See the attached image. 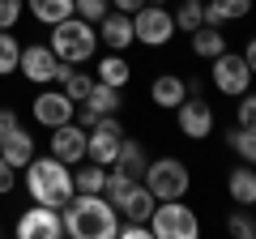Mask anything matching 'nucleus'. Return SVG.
<instances>
[{
	"instance_id": "f704fd0d",
	"label": "nucleus",
	"mask_w": 256,
	"mask_h": 239,
	"mask_svg": "<svg viewBox=\"0 0 256 239\" xmlns=\"http://www.w3.org/2000/svg\"><path fill=\"white\" fill-rule=\"evenodd\" d=\"M13 184H18V166L0 158V196H9V192H13Z\"/></svg>"
},
{
	"instance_id": "bb28decb",
	"label": "nucleus",
	"mask_w": 256,
	"mask_h": 239,
	"mask_svg": "<svg viewBox=\"0 0 256 239\" xmlns=\"http://www.w3.org/2000/svg\"><path fill=\"white\" fill-rule=\"evenodd\" d=\"M18 60H22V43L13 38V30H0V77L18 73Z\"/></svg>"
},
{
	"instance_id": "9b49d317",
	"label": "nucleus",
	"mask_w": 256,
	"mask_h": 239,
	"mask_svg": "<svg viewBox=\"0 0 256 239\" xmlns=\"http://www.w3.org/2000/svg\"><path fill=\"white\" fill-rule=\"evenodd\" d=\"M18 235H22V239H60V235H64L60 210L34 201V210H26V214L18 218Z\"/></svg>"
},
{
	"instance_id": "393cba45",
	"label": "nucleus",
	"mask_w": 256,
	"mask_h": 239,
	"mask_svg": "<svg viewBox=\"0 0 256 239\" xmlns=\"http://www.w3.org/2000/svg\"><path fill=\"white\" fill-rule=\"evenodd\" d=\"M226 146L239 154V162H252V166H256V128H244V124H235V128L226 132Z\"/></svg>"
},
{
	"instance_id": "412c9836",
	"label": "nucleus",
	"mask_w": 256,
	"mask_h": 239,
	"mask_svg": "<svg viewBox=\"0 0 256 239\" xmlns=\"http://www.w3.org/2000/svg\"><path fill=\"white\" fill-rule=\"evenodd\" d=\"M128 77H132V68H128V60H124L120 52H111V56H102V60H98V82H102V86H116V90H124Z\"/></svg>"
},
{
	"instance_id": "b1692460",
	"label": "nucleus",
	"mask_w": 256,
	"mask_h": 239,
	"mask_svg": "<svg viewBox=\"0 0 256 239\" xmlns=\"http://www.w3.org/2000/svg\"><path fill=\"white\" fill-rule=\"evenodd\" d=\"M90 86H94V77H90V73H77V64H64V68H60V90L68 94L73 102H86Z\"/></svg>"
},
{
	"instance_id": "ddd939ff",
	"label": "nucleus",
	"mask_w": 256,
	"mask_h": 239,
	"mask_svg": "<svg viewBox=\"0 0 256 239\" xmlns=\"http://www.w3.org/2000/svg\"><path fill=\"white\" fill-rule=\"evenodd\" d=\"M86 137H90V128H82L77 120H68V124H60V128H52V154L60 158V162L77 166L86 158Z\"/></svg>"
},
{
	"instance_id": "20e7f679",
	"label": "nucleus",
	"mask_w": 256,
	"mask_h": 239,
	"mask_svg": "<svg viewBox=\"0 0 256 239\" xmlns=\"http://www.w3.org/2000/svg\"><path fill=\"white\" fill-rule=\"evenodd\" d=\"M150 235L154 239H196L201 235V222H196V210H188L180 201H158L154 214H150Z\"/></svg>"
},
{
	"instance_id": "a211bd4d",
	"label": "nucleus",
	"mask_w": 256,
	"mask_h": 239,
	"mask_svg": "<svg viewBox=\"0 0 256 239\" xmlns=\"http://www.w3.org/2000/svg\"><path fill=\"white\" fill-rule=\"evenodd\" d=\"M0 158H4V162H13L18 171H26V162L34 158V137H30L26 128H13V132H4V146H0Z\"/></svg>"
},
{
	"instance_id": "473e14b6",
	"label": "nucleus",
	"mask_w": 256,
	"mask_h": 239,
	"mask_svg": "<svg viewBox=\"0 0 256 239\" xmlns=\"http://www.w3.org/2000/svg\"><path fill=\"white\" fill-rule=\"evenodd\" d=\"M214 4L222 9V18H226V22H239V18L252 13V0H214Z\"/></svg>"
},
{
	"instance_id": "f3484780",
	"label": "nucleus",
	"mask_w": 256,
	"mask_h": 239,
	"mask_svg": "<svg viewBox=\"0 0 256 239\" xmlns=\"http://www.w3.org/2000/svg\"><path fill=\"white\" fill-rule=\"evenodd\" d=\"M146 166H150V162H146V146L124 137V146H120V154H116V162H111V171L128 175V180H146Z\"/></svg>"
},
{
	"instance_id": "cd10ccee",
	"label": "nucleus",
	"mask_w": 256,
	"mask_h": 239,
	"mask_svg": "<svg viewBox=\"0 0 256 239\" xmlns=\"http://www.w3.org/2000/svg\"><path fill=\"white\" fill-rule=\"evenodd\" d=\"M226 230H230L235 239H252V235H256L252 205H235V210H230V218H226Z\"/></svg>"
},
{
	"instance_id": "7c9ffc66",
	"label": "nucleus",
	"mask_w": 256,
	"mask_h": 239,
	"mask_svg": "<svg viewBox=\"0 0 256 239\" xmlns=\"http://www.w3.org/2000/svg\"><path fill=\"white\" fill-rule=\"evenodd\" d=\"M22 9H26V0H0V30H13V26H18Z\"/></svg>"
},
{
	"instance_id": "423d86ee",
	"label": "nucleus",
	"mask_w": 256,
	"mask_h": 239,
	"mask_svg": "<svg viewBox=\"0 0 256 239\" xmlns=\"http://www.w3.org/2000/svg\"><path fill=\"white\" fill-rule=\"evenodd\" d=\"M175 34V18L171 9H162V4H141L137 13H132V38L146 47H162L166 38Z\"/></svg>"
},
{
	"instance_id": "1a4fd4ad",
	"label": "nucleus",
	"mask_w": 256,
	"mask_h": 239,
	"mask_svg": "<svg viewBox=\"0 0 256 239\" xmlns=\"http://www.w3.org/2000/svg\"><path fill=\"white\" fill-rule=\"evenodd\" d=\"M18 68H22V77H30L34 86H52V82H60V56L52 52V47H43V43H34V47H22V60H18Z\"/></svg>"
},
{
	"instance_id": "c85d7f7f",
	"label": "nucleus",
	"mask_w": 256,
	"mask_h": 239,
	"mask_svg": "<svg viewBox=\"0 0 256 239\" xmlns=\"http://www.w3.org/2000/svg\"><path fill=\"white\" fill-rule=\"evenodd\" d=\"M171 18H175V30L192 34V30L201 26V0H188V4H180V13H171Z\"/></svg>"
},
{
	"instance_id": "c9c22d12",
	"label": "nucleus",
	"mask_w": 256,
	"mask_h": 239,
	"mask_svg": "<svg viewBox=\"0 0 256 239\" xmlns=\"http://www.w3.org/2000/svg\"><path fill=\"white\" fill-rule=\"evenodd\" d=\"M13 128H22L18 111H13V107H0V137H4V132H13Z\"/></svg>"
},
{
	"instance_id": "72a5a7b5",
	"label": "nucleus",
	"mask_w": 256,
	"mask_h": 239,
	"mask_svg": "<svg viewBox=\"0 0 256 239\" xmlns=\"http://www.w3.org/2000/svg\"><path fill=\"white\" fill-rule=\"evenodd\" d=\"M116 235H124V239H154L150 235V222H137V218H128V226H120Z\"/></svg>"
},
{
	"instance_id": "2f4dec72",
	"label": "nucleus",
	"mask_w": 256,
	"mask_h": 239,
	"mask_svg": "<svg viewBox=\"0 0 256 239\" xmlns=\"http://www.w3.org/2000/svg\"><path fill=\"white\" fill-rule=\"evenodd\" d=\"M235 120H239V124H244V128H256V94H239Z\"/></svg>"
},
{
	"instance_id": "6ab92c4d",
	"label": "nucleus",
	"mask_w": 256,
	"mask_h": 239,
	"mask_svg": "<svg viewBox=\"0 0 256 239\" xmlns=\"http://www.w3.org/2000/svg\"><path fill=\"white\" fill-rule=\"evenodd\" d=\"M154 205H158V196L150 192L146 184H132V192H128L124 201H120V214H128V218H137V222H150Z\"/></svg>"
},
{
	"instance_id": "c756f323",
	"label": "nucleus",
	"mask_w": 256,
	"mask_h": 239,
	"mask_svg": "<svg viewBox=\"0 0 256 239\" xmlns=\"http://www.w3.org/2000/svg\"><path fill=\"white\" fill-rule=\"evenodd\" d=\"M73 9H77V18H82V22H90V26H94V22L107 18L111 0H73Z\"/></svg>"
},
{
	"instance_id": "5701e85b",
	"label": "nucleus",
	"mask_w": 256,
	"mask_h": 239,
	"mask_svg": "<svg viewBox=\"0 0 256 239\" xmlns=\"http://www.w3.org/2000/svg\"><path fill=\"white\" fill-rule=\"evenodd\" d=\"M86 107H90L94 116H116V107H120V90H116V86L94 82L90 94H86Z\"/></svg>"
},
{
	"instance_id": "dca6fc26",
	"label": "nucleus",
	"mask_w": 256,
	"mask_h": 239,
	"mask_svg": "<svg viewBox=\"0 0 256 239\" xmlns=\"http://www.w3.org/2000/svg\"><path fill=\"white\" fill-rule=\"evenodd\" d=\"M226 192L235 205H256V166L252 162H239L226 175Z\"/></svg>"
},
{
	"instance_id": "e433bc0d",
	"label": "nucleus",
	"mask_w": 256,
	"mask_h": 239,
	"mask_svg": "<svg viewBox=\"0 0 256 239\" xmlns=\"http://www.w3.org/2000/svg\"><path fill=\"white\" fill-rule=\"evenodd\" d=\"M239 56H244V60H248V68H252V77H256V38H248V47H244V52H239Z\"/></svg>"
},
{
	"instance_id": "2eb2a0df",
	"label": "nucleus",
	"mask_w": 256,
	"mask_h": 239,
	"mask_svg": "<svg viewBox=\"0 0 256 239\" xmlns=\"http://www.w3.org/2000/svg\"><path fill=\"white\" fill-rule=\"evenodd\" d=\"M150 98H154V107H180L184 98H188V82H184L180 73H162L154 77V86H150Z\"/></svg>"
},
{
	"instance_id": "7ed1b4c3",
	"label": "nucleus",
	"mask_w": 256,
	"mask_h": 239,
	"mask_svg": "<svg viewBox=\"0 0 256 239\" xmlns=\"http://www.w3.org/2000/svg\"><path fill=\"white\" fill-rule=\"evenodd\" d=\"M47 47L60 56V64H82V60H90L98 52V30L73 13V18H64V22L52 26V43Z\"/></svg>"
},
{
	"instance_id": "f8f14e48",
	"label": "nucleus",
	"mask_w": 256,
	"mask_h": 239,
	"mask_svg": "<svg viewBox=\"0 0 256 239\" xmlns=\"http://www.w3.org/2000/svg\"><path fill=\"white\" fill-rule=\"evenodd\" d=\"M175 116H180V132L188 141H205L214 132V107L205 98H192V94H188V98L175 107Z\"/></svg>"
},
{
	"instance_id": "58836bf2",
	"label": "nucleus",
	"mask_w": 256,
	"mask_h": 239,
	"mask_svg": "<svg viewBox=\"0 0 256 239\" xmlns=\"http://www.w3.org/2000/svg\"><path fill=\"white\" fill-rule=\"evenodd\" d=\"M0 146H4V137H0Z\"/></svg>"
},
{
	"instance_id": "a878e982",
	"label": "nucleus",
	"mask_w": 256,
	"mask_h": 239,
	"mask_svg": "<svg viewBox=\"0 0 256 239\" xmlns=\"http://www.w3.org/2000/svg\"><path fill=\"white\" fill-rule=\"evenodd\" d=\"M107 171H111V166H98V162L77 166V171H73V188H77V192H102V188H107Z\"/></svg>"
},
{
	"instance_id": "6e6552de",
	"label": "nucleus",
	"mask_w": 256,
	"mask_h": 239,
	"mask_svg": "<svg viewBox=\"0 0 256 239\" xmlns=\"http://www.w3.org/2000/svg\"><path fill=\"white\" fill-rule=\"evenodd\" d=\"M214 86H218L226 98L248 94V86H252V68H248V60H244V56H235V52L214 56Z\"/></svg>"
},
{
	"instance_id": "39448f33",
	"label": "nucleus",
	"mask_w": 256,
	"mask_h": 239,
	"mask_svg": "<svg viewBox=\"0 0 256 239\" xmlns=\"http://www.w3.org/2000/svg\"><path fill=\"white\" fill-rule=\"evenodd\" d=\"M141 184H146L158 201H180V196L188 192L192 175H188V166H184L180 158H154V162L146 166V180H141Z\"/></svg>"
},
{
	"instance_id": "4be33fe9",
	"label": "nucleus",
	"mask_w": 256,
	"mask_h": 239,
	"mask_svg": "<svg viewBox=\"0 0 256 239\" xmlns=\"http://www.w3.org/2000/svg\"><path fill=\"white\" fill-rule=\"evenodd\" d=\"M26 9L34 13L43 26H56V22H64V18H73V0H26Z\"/></svg>"
},
{
	"instance_id": "f03ea898",
	"label": "nucleus",
	"mask_w": 256,
	"mask_h": 239,
	"mask_svg": "<svg viewBox=\"0 0 256 239\" xmlns=\"http://www.w3.org/2000/svg\"><path fill=\"white\" fill-rule=\"evenodd\" d=\"M26 192H30V201H38V205H52V210H64V205L73 201V166L68 162H60L56 154H47V158H30L26 162Z\"/></svg>"
},
{
	"instance_id": "4468645a",
	"label": "nucleus",
	"mask_w": 256,
	"mask_h": 239,
	"mask_svg": "<svg viewBox=\"0 0 256 239\" xmlns=\"http://www.w3.org/2000/svg\"><path fill=\"white\" fill-rule=\"evenodd\" d=\"M98 43H107L111 52H124L132 38V13H120V9H107V18L98 22Z\"/></svg>"
},
{
	"instance_id": "0eeeda50",
	"label": "nucleus",
	"mask_w": 256,
	"mask_h": 239,
	"mask_svg": "<svg viewBox=\"0 0 256 239\" xmlns=\"http://www.w3.org/2000/svg\"><path fill=\"white\" fill-rule=\"evenodd\" d=\"M120 146H124V128H120L116 116H102L98 124L90 128V137H86V158L98 166H111L120 154Z\"/></svg>"
},
{
	"instance_id": "9d476101",
	"label": "nucleus",
	"mask_w": 256,
	"mask_h": 239,
	"mask_svg": "<svg viewBox=\"0 0 256 239\" xmlns=\"http://www.w3.org/2000/svg\"><path fill=\"white\" fill-rule=\"evenodd\" d=\"M30 107H34V120L43 124V128H60V124H68V120L77 116V102L64 90H47V86L38 90V98L30 102Z\"/></svg>"
},
{
	"instance_id": "4c0bfd02",
	"label": "nucleus",
	"mask_w": 256,
	"mask_h": 239,
	"mask_svg": "<svg viewBox=\"0 0 256 239\" xmlns=\"http://www.w3.org/2000/svg\"><path fill=\"white\" fill-rule=\"evenodd\" d=\"M111 4H116V9H120V13H137V9H141V4H146V0H111Z\"/></svg>"
},
{
	"instance_id": "aec40b11",
	"label": "nucleus",
	"mask_w": 256,
	"mask_h": 239,
	"mask_svg": "<svg viewBox=\"0 0 256 239\" xmlns=\"http://www.w3.org/2000/svg\"><path fill=\"white\" fill-rule=\"evenodd\" d=\"M192 52L201 56V60H214V56L226 52V38H222L218 26H196L192 30Z\"/></svg>"
},
{
	"instance_id": "f257e3e1",
	"label": "nucleus",
	"mask_w": 256,
	"mask_h": 239,
	"mask_svg": "<svg viewBox=\"0 0 256 239\" xmlns=\"http://www.w3.org/2000/svg\"><path fill=\"white\" fill-rule=\"evenodd\" d=\"M64 235L73 239H116L120 230V210L102 192H73V201L60 210Z\"/></svg>"
}]
</instances>
